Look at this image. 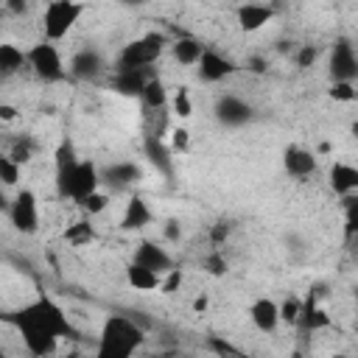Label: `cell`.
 <instances>
[{
    "label": "cell",
    "instance_id": "6da1fadb",
    "mask_svg": "<svg viewBox=\"0 0 358 358\" xmlns=\"http://www.w3.org/2000/svg\"><path fill=\"white\" fill-rule=\"evenodd\" d=\"M11 322L20 330V338L31 355H50L56 352L62 338L76 336L64 308L50 296H36L34 302L22 305L11 316Z\"/></svg>",
    "mask_w": 358,
    "mask_h": 358
},
{
    "label": "cell",
    "instance_id": "7a4b0ae2",
    "mask_svg": "<svg viewBox=\"0 0 358 358\" xmlns=\"http://www.w3.org/2000/svg\"><path fill=\"white\" fill-rule=\"evenodd\" d=\"M145 341L143 327L129 316H109L101 327L98 355L101 358H129Z\"/></svg>",
    "mask_w": 358,
    "mask_h": 358
},
{
    "label": "cell",
    "instance_id": "3957f363",
    "mask_svg": "<svg viewBox=\"0 0 358 358\" xmlns=\"http://www.w3.org/2000/svg\"><path fill=\"white\" fill-rule=\"evenodd\" d=\"M103 176L101 171L95 168L92 159H73L62 168H56V190L62 199H70V201H84L90 193H95L101 187Z\"/></svg>",
    "mask_w": 358,
    "mask_h": 358
},
{
    "label": "cell",
    "instance_id": "277c9868",
    "mask_svg": "<svg viewBox=\"0 0 358 358\" xmlns=\"http://www.w3.org/2000/svg\"><path fill=\"white\" fill-rule=\"evenodd\" d=\"M165 45H168L165 34L148 31V34H143V36H137V39H131L129 45L120 48L115 67H117V70H148V67L162 56Z\"/></svg>",
    "mask_w": 358,
    "mask_h": 358
},
{
    "label": "cell",
    "instance_id": "5b68a950",
    "mask_svg": "<svg viewBox=\"0 0 358 358\" xmlns=\"http://www.w3.org/2000/svg\"><path fill=\"white\" fill-rule=\"evenodd\" d=\"M87 11V6L81 0H48L42 8V34L50 42L64 39L76 22L81 20V14Z\"/></svg>",
    "mask_w": 358,
    "mask_h": 358
},
{
    "label": "cell",
    "instance_id": "8992f818",
    "mask_svg": "<svg viewBox=\"0 0 358 358\" xmlns=\"http://www.w3.org/2000/svg\"><path fill=\"white\" fill-rule=\"evenodd\" d=\"M28 67L45 84H56L70 76V67L64 64L56 42H50V39H39L28 48Z\"/></svg>",
    "mask_w": 358,
    "mask_h": 358
},
{
    "label": "cell",
    "instance_id": "52a82bcc",
    "mask_svg": "<svg viewBox=\"0 0 358 358\" xmlns=\"http://www.w3.org/2000/svg\"><path fill=\"white\" fill-rule=\"evenodd\" d=\"M8 221L22 235H36L39 232V201H36V193L34 190L22 187L14 196V201L8 204Z\"/></svg>",
    "mask_w": 358,
    "mask_h": 358
},
{
    "label": "cell",
    "instance_id": "ba28073f",
    "mask_svg": "<svg viewBox=\"0 0 358 358\" xmlns=\"http://www.w3.org/2000/svg\"><path fill=\"white\" fill-rule=\"evenodd\" d=\"M355 70H358V53L350 39L338 36L330 48V64H327L330 81H352Z\"/></svg>",
    "mask_w": 358,
    "mask_h": 358
},
{
    "label": "cell",
    "instance_id": "9c48e42d",
    "mask_svg": "<svg viewBox=\"0 0 358 358\" xmlns=\"http://www.w3.org/2000/svg\"><path fill=\"white\" fill-rule=\"evenodd\" d=\"M252 117H255L252 103L238 98V95H232V92H227V95H221L215 101V120L221 126H227V129H241V126L252 123Z\"/></svg>",
    "mask_w": 358,
    "mask_h": 358
},
{
    "label": "cell",
    "instance_id": "30bf717a",
    "mask_svg": "<svg viewBox=\"0 0 358 358\" xmlns=\"http://www.w3.org/2000/svg\"><path fill=\"white\" fill-rule=\"evenodd\" d=\"M235 70H238V64L229 56H224V53H218L213 48H204V53H201V59L196 64V73H199V78L204 84H218V81L235 76Z\"/></svg>",
    "mask_w": 358,
    "mask_h": 358
},
{
    "label": "cell",
    "instance_id": "8fae6325",
    "mask_svg": "<svg viewBox=\"0 0 358 358\" xmlns=\"http://www.w3.org/2000/svg\"><path fill=\"white\" fill-rule=\"evenodd\" d=\"M282 168L291 179H308L316 173L319 162H316V154L305 145H288L282 151Z\"/></svg>",
    "mask_w": 358,
    "mask_h": 358
},
{
    "label": "cell",
    "instance_id": "7c38bea8",
    "mask_svg": "<svg viewBox=\"0 0 358 358\" xmlns=\"http://www.w3.org/2000/svg\"><path fill=\"white\" fill-rule=\"evenodd\" d=\"M324 291H322V285H316V288H310V294H308V299H302V316H299V327L302 330H308V333H316V330H327L330 324H333V319H330V313L319 305V296H322Z\"/></svg>",
    "mask_w": 358,
    "mask_h": 358
},
{
    "label": "cell",
    "instance_id": "4fadbf2b",
    "mask_svg": "<svg viewBox=\"0 0 358 358\" xmlns=\"http://www.w3.org/2000/svg\"><path fill=\"white\" fill-rule=\"evenodd\" d=\"M274 17V8L266 6V3H255V0H246L238 6L235 11V20H238V28L246 31V34H255L260 28H266Z\"/></svg>",
    "mask_w": 358,
    "mask_h": 358
},
{
    "label": "cell",
    "instance_id": "5bb4252c",
    "mask_svg": "<svg viewBox=\"0 0 358 358\" xmlns=\"http://www.w3.org/2000/svg\"><path fill=\"white\" fill-rule=\"evenodd\" d=\"M249 319H252V324H255L260 333L271 336V333H274V330L282 324V316H280V302H274V299H268V296L255 299V302L249 305Z\"/></svg>",
    "mask_w": 358,
    "mask_h": 358
},
{
    "label": "cell",
    "instance_id": "9a60e30c",
    "mask_svg": "<svg viewBox=\"0 0 358 358\" xmlns=\"http://www.w3.org/2000/svg\"><path fill=\"white\" fill-rule=\"evenodd\" d=\"M131 260L140 263V266H148V268H154V271H159V274H165V271L173 268V257H171V255L165 252V246H159L157 241H140Z\"/></svg>",
    "mask_w": 358,
    "mask_h": 358
},
{
    "label": "cell",
    "instance_id": "2e32d148",
    "mask_svg": "<svg viewBox=\"0 0 358 358\" xmlns=\"http://www.w3.org/2000/svg\"><path fill=\"white\" fill-rule=\"evenodd\" d=\"M327 185L336 196H344V199L358 193V168L350 162H333L327 173Z\"/></svg>",
    "mask_w": 358,
    "mask_h": 358
},
{
    "label": "cell",
    "instance_id": "e0dca14e",
    "mask_svg": "<svg viewBox=\"0 0 358 358\" xmlns=\"http://www.w3.org/2000/svg\"><path fill=\"white\" fill-rule=\"evenodd\" d=\"M101 70H103V59L92 48H84V50L73 53V59H70V76L78 81H92L101 76Z\"/></svg>",
    "mask_w": 358,
    "mask_h": 358
},
{
    "label": "cell",
    "instance_id": "ac0fdd59",
    "mask_svg": "<svg viewBox=\"0 0 358 358\" xmlns=\"http://www.w3.org/2000/svg\"><path fill=\"white\" fill-rule=\"evenodd\" d=\"M151 78V73L148 70H117L115 67V73H112V90L117 92V95H126V98H140V92H143V87H145V81Z\"/></svg>",
    "mask_w": 358,
    "mask_h": 358
},
{
    "label": "cell",
    "instance_id": "d6986e66",
    "mask_svg": "<svg viewBox=\"0 0 358 358\" xmlns=\"http://www.w3.org/2000/svg\"><path fill=\"white\" fill-rule=\"evenodd\" d=\"M151 218L154 215H151L148 201L140 199V196H131L126 201V210H123V218H120V229L123 232H140V229H145L151 224Z\"/></svg>",
    "mask_w": 358,
    "mask_h": 358
},
{
    "label": "cell",
    "instance_id": "ffe728a7",
    "mask_svg": "<svg viewBox=\"0 0 358 358\" xmlns=\"http://www.w3.org/2000/svg\"><path fill=\"white\" fill-rule=\"evenodd\" d=\"M143 151H145L148 162H151L162 176H171V173H173V157H171L173 151H171V145L162 143L159 134H148L145 143H143Z\"/></svg>",
    "mask_w": 358,
    "mask_h": 358
},
{
    "label": "cell",
    "instance_id": "44dd1931",
    "mask_svg": "<svg viewBox=\"0 0 358 358\" xmlns=\"http://www.w3.org/2000/svg\"><path fill=\"white\" fill-rule=\"evenodd\" d=\"M101 176H103V182L112 185L115 190H123V187L140 182V179H143V171H140L137 162H112Z\"/></svg>",
    "mask_w": 358,
    "mask_h": 358
},
{
    "label": "cell",
    "instance_id": "7402d4cb",
    "mask_svg": "<svg viewBox=\"0 0 358 358\" xmlns=\"http://www.w3.org/2000/svg\"><path fill=\"white\" fill-rule=\"evenodd\" d=\"M126 282L134 288V291H143V294H148V291H159V282H162V274L159 271H154V268H148V266H140V263H129L126 266Z\"/></svg>",
    "mask_w": 358,
    "mask_h": 358
},
{
    "label": "cell",
    "instance_id": "603a6c76",
    "mask_svg": "<svg viewBox=\"0 0 358 358\" xmlns=\"http://www.w3.org/2000/svg\"><path fill=\"white\" fill-rule=\"evenodd\" d=\"M201 53H204V45L199 39H193V36H179V39L171 42V56L182 67H196Z\"/></svg>",
    "mask_w": 358,
    "mask_h": 358
},
{
    "label": "cell",
    "instance_id": "cb8c5ba5",
    "mask_svg": "<svg viewBox=\"0 0 358 358\" xmlns=\"http://www.w3.org/2000/svg\"><path fill=\"white\" fill-rule=\"evenodd\" d=\"M140 101H143V106H145V109H151V112L165 109V106H168V101H171L165 81H162L159 76H151V78L145 81L143 92H140Z\"/></svg>",
    "mask_w": 358,
    "mask_h": 358
},
{
    "label": "cell",
    "instance_id": "d4e9b609",
    "mask_svg": "<svg viewBox=\"0 0 358 358\" xmlns=\"http://www.w3.org/2000/svg\"><path fill=\"white\" fill-rule=\"evenodd\" d=\"M22 67H28V50H22L14 42H3L0 45V73L3 76H14Z\"/></svg>",
    "mask_w": 358,
    "mask_h": 358
},
{
    "label": "cell",
    "instance_id": "484cf974",
    "mask_svg": "<svg viewBox=\"0 0 358 358\" xmlns=\"http://www.w3.org/2000/svg\"><path fill=\"white\" fill-rule=\"evenodd\" d=\"M64 241H67L70 246H87V243L95 241V227H92L87 218L73 221V224L64 229Z\"/></svg>",
    "mask_w": 358,
    "mask_h": 358
},
{
    "label": "cell",
    "instance_id": "4316f807",
    "mask_svg": "<svg viewBox=\"0 0 358 358\" xmlns=\"http://www.w3.org/2000/svg\"><path fill=\"white\" fill-rule=\"evenodd\" d=\"M344 238L347 241L358 238V193L347 196L344 201Z\"/></svg>",
    "mask_w": 358,
    "mask_h": 358
},
{
    "label": "cell",
    "instance_id": "83f0119b",
    "mask_svg": "<svg viewBox=\"0 0 358 358\" xmlns=\"http://www.w3.org/2000/svg\"><path fill=\"white\" fill-rule=\"evenodd\" d=\"M20 179H22V165H20L17 159H11L8 154H3V157H0V182H3L6 187H17Z\"/></svg>",
    "mask_w": 358,
    "mask_h": 358
},
{
    "label": "cell",
    "instance_id": "f1b7e54d",
    "mask_svg": "<svg viewBox=\"0 0 358 358\" xmlns=\"http://www.w3.org/2000/svg\"><path fill=\"white\" fill-rule=\"evenodd\" d=\"M171 109H173V115H176L179 120H187V117L193 115V98H190V90H187V87H179V90L173 92Z\"/></svg>",
    "mask_w": 358,
    "mask_h": 358
},
{
    "label": "cell",
    "instance_id": "f546056e",
    "mask_svg": "<svg viewBox=\"0 0 358 358\" xmlns=\"http://www.w3.org/2000/svg\"><path fill=\"white\" fill-rule=\"evenodd\" d=\"M327 95L333 101H338V103H350V101L358 98V84L355 81H330Z\"/></svg>",
    "mask_w": 358,
    "mask_h": 358
},
{
    "label": "cell",
    "instance_id": "4dcf8cb0",
    "mask_svg": "<svg viewBox=\"0 0 358 358\" xmlns=\"http://www.w3.org/2000/svg\"><path fill=\"white\" fill-rule=\"evenodd\" d=\"M109 201H112V196H109V193H103V190L98 187L95 193H90V196L81 201V210H84V213L92 218V215H101V213L109 207Z\"/></svg>",
    "mask_w": 358,
    "mask_h": 358
},
{
    "label": "cell",
    "instance_id": "1f68e13d",
    "mask_svg": "<svg viewBox=\"0 0 358 358\" xmlns=\"http://www.w3.org/2000/svg\"><path fill=\"white\" fill-rule=\"evenodd\" d=\"M34 151H36L34 140H31V137H20V140H14V145H11V151H8V157H11V159H17L20 165H28V162L34 159Z\"/></svg>",
    "mask_w": 358,
    "mask_h": 358
},
{
    "label": "cell",
    "instance_id": "d6a6232c",
    "mask_svg": "<svg viewBox=\"0 0 358 358\" xmlns=\"http://www.w3.org/2000/svg\"><path fill=\"white\" fill-rule=\"evenodd\" d=\"M280 316L285 324H299V316H302V299L299 296H288L280 302Z\"/></svg>",
    "mask_w": 358,
    "mask_h": 358
},
{
    "label": "cell",
    "instance_id": "836d02e7",
    "mask_svg": "<svg viewBox=\"0 0 358 358\" xmlns=\"http://www.w3.org/2000/svg\"><path fill=\"white\" fill-rule=\"evenodd\" d=\"M204 271L210 274V277H224L227 274V257L215 249V252H210L207 257H204Z\"/></svg>",
    "mask_w": 358,
    "mask_h": 358
},
{
    "label": "cell",
    "instance_id": "e575fe53",
    "mask_svg": "<svg viewBox=\"0 0 358 358\" xmlns=\"http://www.w3.org/2000/svg\"><path fill=\"white\" fill-rule=\"evenodd\" d=\"M187 148H190V131L185 126L171 129V151L173 154H187Z\"/></svg>",
    "mask_w": 358,
    "mask_h": 358
},
{
    "label": "cell",
    "instance_id": "d590c367",
    "mask_svg": "<svg viewBox=\"0 0 358 358\" xmlns=\"http://www.w3.org/2000/svg\"><path fill=\"white\" fill-rule=\"evenodd\" d=\"M316 59H319V48H316V45H299V48H296V67H299V70L313 67Z\"/></svg>",
    "mask_w": 358,
    "mask_h": 358
},
{
    "label": "cell",
    "instance_id": "8d00e7d4",
    "mask_svg": "<svg viewBox=\"0 0 358 358\" xmlns=\"http://www.w3.org/2000/svg\"><path fill=\"white\" fill-rule=\"evenodd\" d=\"M179 285H182V271H179V268H171V271H165V274H162L159 291H162V294H173Z\"/></svg>",
    "mask_w": 358,
    "mask_h": 358
},
{
    "label": "cell",
    "instance_id": "74e56055",
    "mask_svg": "<svg viewBox=\"0 0 358 358\" xmlns=\"http://www.w3.org/2000/svg\"><path fill=\"white\" fill-rule=\"evenodd\" d=\"M227 238H229V224L215 221V224L210 227V243H213V246H224Z\"/></svg>",
    "mask_w": 358,
    "mask_h": 358
},
{
    "label": "cell",
    "instance_id": "f35d334b",
    "mask_svg": "<svg viewBox=\"0 0 358 358\" xmlns=\"http://www.w3.org/2000/svg\"><path fill=\"white\" fill-rule=\"evenodd\" d=\"M207 347H210L213 352H218V355H238V352H241L238 347H232L229 341H221V338H215V336L207 338Z\"/></svg>",
    "mask_w": 358,
    "mask_h": 358
},
{
    "label": "cell",
    "instance_id": "ab89813d",
    "mask_svg": "<svg viewBox=\"0 0 358 358\" xmlns=\"http://www.w3.org/2000/svg\"><path fill=\"white\" fill-rule=\"evenodd\" d=\"M73 159H78L76 151H73V143L64 140V143L56 148V168H62V165H67V162H73Z\"/></svg>",
    "mask_w": 358,
    "mask_h": 358
},
{
    "label": "cell",
    "instance_id": "60d3db41",
    "mask_svg": "<svg viewBox=\"0 0 358 358\" xmlns=\"http://www.w3.org/2000/svg\"><path fill=\"white\" fill-rule=\"evenodd\" d=\"M246 70H249V73H255V76H263V73L268 70L266 56H249V59H246Z\"/></svg>",
    "mask_w": 358,
    "mask_h": 358
},
{
    "label": "cell",
    "instance_id": "b9f144b4",
    "mask_svg": "<svg viewBox=\"0 0 358 358\" xmlns=\"http://www.w3.org/2000/svg\"><path fill=\"white\" fill-rule=\"evenodd\" d=\"M3 6H6V11L14 14V17H22V14L28 11V0H3Z\"/></svg>",
    "mask_w": 358,
    "mask_h": 358
},
{
    "label": "cell",
    "instance_id": "7bdbcfd3",
    "mask_svg": "<svg viewBox=\"0 0 358 358\" xmlns=\"http://www.w3.org/2000/svg\"><path fill=\"white\" fill-rule=\"evenodd\" d=\"M179 235H182V229H179V221H165V238L168 241H179Z\"/></svg>",
    "mask_w": 358,
    "mask_h": 358
},
{
    "label": "cell",
    "instance_id": "ee69618b",
    "mask_svg": "<svg viewBox=\"0 0 358 358\" xmlns=\"http://www.w3.org/2000/svg\"><path fill=\"white\" fill-rule=\"evenodd\" d=\"M17 117V106H11V103H0V120L3 123H11Z\"/></svg>",
    "mask_w": 358,
    "mask_h": 358
},
{
    "label": "cell",
    "instance_id": "f6af8a7d",
    "mask_svg": "<svg viewBox=\"0 0 358 358\" xmlns=\"http://www.w3.org/2000/svg\"><path fill=\"white\" fill-rule=\"evenodd\" d=\"M207 308H210V299H207L204 294H199V296L193 299V313H204Z\"/></svg>",
    "mask_w": 358,
    "mask_h": 358
},
{
    "label": "cell",
    "instance_id": "bcb514c9",
    "mask_svg": "<svg viewBox=\"0 0 358 358\" xmlns=\"http://www.w3.org/2000/svg\"><path fill=\"white\" fill-rule=\"evenodd\" d=\"M120 6H129V8H137V6H145L148 0H117Z\"/></svg>",
    "mask_w": 358,
    "mask_h": 358
},
{
    "label": "cell",
    "instance_id": "7dc6e473",
    "mask_svg": "<svg viewBox=\"0 0 358 358\" xmlns=\"http://www.w3.org/2000/svg\"><path fill=\"white\" fill-rule=\"evenodd\" d=\"M350 134L358 140V120H352V123H350Z\"/></svg>",
    "mask_w": 358,
    "mask_h": 358
},
{
    "label": "cell",
    "instance_id": "c3c4849f",
    "mask_svg": "<svg viewBox=\"0 0 358 358\" xmlns=\"http://www.w3.org/2000/svg\"><path fill=\"white\" fill-rule=\"evenodd\" d=\"M352 81H355V84H358V70H355V78H352Z\"/></svg>",
    "mask_w": 358,
    "mask_h": 358
},
{
    "label": "cell",
    "instance_id": "681fc988",
    "mask_svg": "<svg viewBox=\"0 0 358 358\" xmlns=\"http://www.w3.org/2000/svg\"><path fill=\"white\" fill-rule=\"evenodd\" d=\"M241 3H246V0H241Z\"/></svg>",
    "mask_w": 358,
    "mask_h": 358
}]
</instances>
